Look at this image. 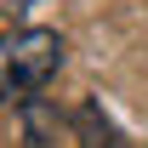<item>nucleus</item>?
I'll return each instance as SVG.
<instances>
[{
  "label": "nucleus",
  "mask_w": 148,
  "mask_h": 148,
  "mask_svg": "<svg viewBox=\"0 0 148 148\" xmlns=\"http://www.w3.org/2000/svg\"><path fill=\"white\" fill-rule=\"evenodd\" d=\"M63 69V34L57 29H12L0 34V97L23 103Z\"/></svg>",
  "instance_id": "obj_1"
},
{
  "label": "nucleus",
  "mask_w": 148,
  "mask_h": 148,
  "mask_svg": "<svg viewBox=\"0 0 148 148\" xmlns=\"http://www.w3.org/2000/svg\"><path fill=\"white\" fill-rule=\"evenodd\" d=\"M12 108H17V125H23V143L29 148H51L57 137H63V125H74L51 97H23V103H12Z\"/></svg>",
  "instance_id": "obj_2"
},
{
  "label": "nucleus",
  "mask_w": 148,
  "mask_h": 148,
  "mask_svg": "<svg viewBox=\"0 0 148 148\" xmlns=\"http://www.w3.org/2000/svg\"><path fill=\"white\" fill-rule=\"evenodd\" d=\"M74 137H80V148H137L125 131L108 120V108H103L97 97H86V103L74 108Z\"/></svg>",
  "instance_id": "obj_3"
}]
</instances>
